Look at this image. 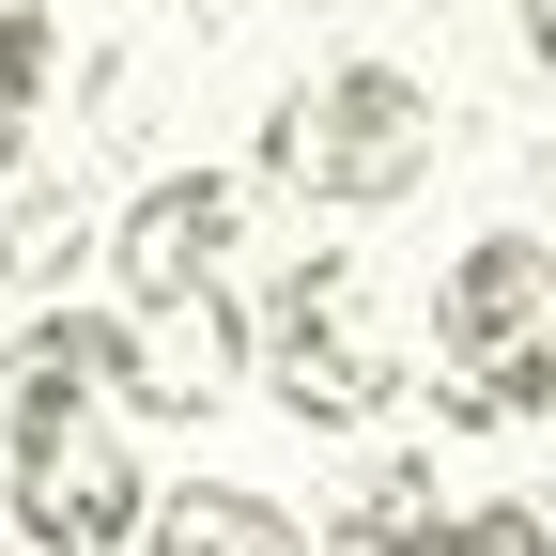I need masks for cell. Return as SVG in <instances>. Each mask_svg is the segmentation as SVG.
<instances>
[{"label": "cell", "instance_id": "cell-7", "mask_svg": "<svg viewBox=\"0 0 556 556\" xmlns=\"http://www.w3.org/2000/svg\"><path fill=\"white\" fill-rule=\"evenodd\" d=\"M124 402V309H16L0 340V448L47 433V417H93Z\"/></svg>", "mask_w": 556, "mask_h": 556}, {"label": "cell", "instance_id": "cell-2", "mask_svg": "<svg viewBox=\"0 0 556 556\" xmlns=\"http://www.w3.org/2000/svg\"><path fill=\"white\" fill-rule=\"evenodd\" d=\"M448 155V109L433 78H402V62H325V78H294L263 109V186L309 201V217H387V201H417Z\"/></svg>", "mask_w": 556, "mask_h": 556}, {"label": "cell", "instance_id": "cell-12", "mask_svg": "<svg viewBox=\"0 0 556 556\" xmlns=\"http://www.w3.org/2000/svg\"><path fill=\"white\" fill-rule=\"evenodd\" d=\"M448 556H556V510H541V495H464Z\"/></svg>", "mask_w": 556, "mask_h": 556}, {"label": "cell", "instance_id": "cell-3", "mask_svg": "<svg viewBox=\"0 0 556 556\" xmlns=\"http://www.w3.org/2000/svg\"><path fill=\"white\" fill-rule=\"evenodd\" d=\"M248 325H263V402L294 417V433H371V417L417 387L356 248H294V263L263 278V309H248Z\"/></svg>", "mask_w": 556, "mask_h": 556}, {"label": "cell", "instance_id": "cell-6", "mask_svg": "<svg viewBox=\"0 0 556 556\" xmlns=\"http://www.w3.org/2000/svg\"><path fill=\"white\" fill-rule=\"evenodd\" d=\"M248 248V170H155L109 217V278H124V309L139 294H201V278H232Z\"/></svg>", "mask_w": 556, "mask_h": 556}, {"label": "cell", "instance_id": "cell-11", "mask_svg": "<svg viewBox=\"0 0 556 556\" xmlns=\"http://www.w3.org/2000/svg\"><path fill=\"white\" fill-rule=\"evenodd\" d=\"M47 93H62V16H47V0H0V186H31Z\"/></svg>", "mask_w": 556, "mask_h": 556}, {"label": "cell", "instance_id": "cell-14", "mask_svg": "<svg viewBox=\"0 0 556 556\" xmlns=\"http://www.w3.org/2000/svg\"><path fill=\"white\" fill-rule=\"evenodd\" d=\"M47 16H62V0H47Z\"/></svg>", "mask_w": 556, "mask_h": 556}, {"label": "cell", "instance_id": "cell-5", "mask_svg": "<svg viewBox=\"0 0 556 556\" xmlns=\"http://www.w3.org/2000/svg\"><path fill=\"white\" fill-rule=\"evenodd\" d=\"M232 387H263V325L232 309V278L124 309V402H139V417H217Z\"/></svg>", "mask_w": 556, "mask_h": 556}, {"label": "cell", "instance_id": "cell-4", "mask_svg": "<svg viewBox=\"0 0 556 556\" xmlns=\"http://www.w3.org/2000/svg\"><path fill=\"white\" fill-rule=\"evenodd\" d=\"M16 526H31V556H124L139 526H155V495L170 479L139 464V433H124V402H93V417H47V433H16Z\"/></svg>", "mask_w": 556, "mask_h": 556}, {"label": "cell", "instance_id": "cell-9", "mask_svg": "<svg viewBox=\"0 0 556 556\" xmlns=\"http://www.w3.org/2000/svg\"><path fill=\"white\" fill-rule=\"evenodd\" d=\"M139 556H325V541H309L294 510H278L263 479H186V495H155Z\"/></svg>", "mask_w": 556, "mask_h": 556}, {"label": "cell", "instance_id": "cell-1", "mask_svg": "<svg viewBox=\"0 0 556 556\" xmlns=\"http://www.w3.org/2000/svg\"><path fill=\"white\" fill-rule=\"evenodd\" d=\"M556 402V232L495 217L433 278V417L448 433H541Z\"/></svg>", "mask_w": 556, "mask_h": 556}, {"label": "cell", "instance_id": "cell-8", "mask_svg": "<svg viewBox=\"0 0 556 556\" xmlns=\"http://www.w3.org/2000/svg\"><path fill=\"white\" fill-rule=\"evenodd\" d=\"M448 526H464V479H433V448H387L340 479L325 556H448Z\"/></svg>", "mask_w": 556, "mask_h": 556}, {"label": "cell", "instance_id": "cell-13", "mask_svg": "<svg viewBox=\"0 0 556 556\" xmlns=\"http://www.w3.org/2000/svg\"><path fill=\"white\" fill-rule=\"evenodd\" d=\"M526 47H541V78H556V0H526Z\"/></svg>", "mask_w": 556, "mask_h": 556}, {"label": "cell", "instance_id": "cell-10", "mask_svg": "<svg viewBox=\"0 0 556 556\" xmlns=\"http://www.w3.org/2000/svg\"><path fill=\"white\" fill-rule=\"evenodd\" d=\"M109 248V217L62 170H31V186H0V294H31V309H62V278H78Z\"/></svg>", "mask_w": 556, "mask_h": 556}]
</instances>
